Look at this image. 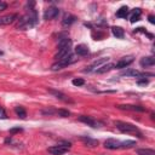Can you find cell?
Segmentation results:
<instances>
[{
  "mask_svg": "<svg viewBox=\"0 0 155 155\" xmlns=\"http://www.w3.org/2000/svg\"><path fill=\"white\" fill-rule=\"evenodd\" d=\"M36 23H38V13H36L35 10H30L27 15L22 16L18 19L17 29L26 30V29H29V28L34 27Z\"/></svg>",
  "mask_w": 155,
  "mask_h": 155,
  "instance_id": "cell-1",
  "label": "cell"
},
{
  "mask_svg": "<svg viewBox=\"0 0 155 155\" xmlns=\"http://www.w3.org/2000/svg\"><path fill=\"white\" fill-rule=\"evenodd\" d=\"M115 126L118 127L121 132L124 133H131V134H136V136H138L140 138H142L143 136L141 133V131L136 127L134 125L132 124H128V123H124V121H115Z\"/></svg>",
  "mask_w": 155,
  "mask_h": 155,
  "instance_id": "cell-2",
  "label": "cell"
},
{
  "mask_svg": "<svg viewBox=\"0 0 155 155\" xmlns=\"http://www.w3.org/2000/svg\"><path fill=\"white\" fill-rule=\"evenodd\" d=\"M73 62H75V57H74L73 55H70L69 57L63 58V60H60V61H57L56 63H53V64H52V67H51V69H52L53 72H56V70H60V69H63V68L68 67V66H69V64H72Z\"/></svg>",
  "mask_w": 155,
  "mask_h": 155,
  "instance_id": "cell-3",
  "label": "cell"
},
{
  "mask_svg": "<svg viewBox=\"0 0 155 155\" xmlns=\"http://www.w3.org/2000/svg\"><path fill=\"white\" fill-rule=\"evenodd\" d=\"M70 148V143L68 142H64L63 144H58V145H53V147H50L47 149V151L52 155H63L66 154Z\"/></svg>",
  "mask_w": 155,
  "mask_h": 155,
  "instance_id": "cell-4",
  "label": "cell"
},
{
  "mask_svg": "<svg viewBox=\"0 0 155 155\" xmlns=\"http://www.w3.org/2000/svg\"><path fill=\"white\" fill-rule=\"evenodd\" d=\"M133 61H134V57L133 56H125V57H123V58H120V60L116 62V64L114 66L115 68H118V69H124V68H126V67H128L131 63H133Z\"/></svg>",
  "mask_w": 155,
  "mask_h": 155,
  "instance_id": "cell-5",
  "label": "cell"
},
{
  "mask_svg": "<svg viewBox=\"0 0 155 155\" xmlns=\"http://www.w3.org/2000/svg\"><path fill=\"white\" fill-rule=\"evenodd\" d=\"M108 61H109V58H108V57H103V58H100V60L94 61V62H93V63H92V64H91V66H90V67H89L87 69H85L84 72H85V73H87V72H92V70H94V72H96V70L98 69L100 67H102L103 64H106V63H107Z\"/></svg>",
  "mask_w": 155,
  "mask_h": 155,
  "instance_id": "cell-6",
  "label": "cell"
},
{
  "mask_svg": "<svg viewBox=\"0 0 155 155\" xmlns=\"http://www.w3.org/2000/svg\"><path fill=\"white\" fill-rule=\"evenodd\" d=\"M58 15H60V10H58L57 7H55V6H51V7H49V9L45 10V12H44V19L50 21V19L56 18Z\"/></svg>",
  "mask_w": 155,
  "mask_h": 155,
  "instance_id": "cell-7",
  "label": "cell"
},
{
  "mask_svg": "<svg viewBox=\"0 0 155 155\" xmlns=\"http://www.w3.org/2000/svg\"><path fill=\"white\" fill-rule=\"evenodd\" d=\"M72 53V47H67V49H62V50H58V52L55 55V60L56 61H60V60H63V58H67L69 57Z\"/></svg>",
  "mask_w": 155,
  "mask_h": 155,
  "instance_id": "cell-8",
  "label": "cell"
},
{
  "mask_svg": "<svg viewBox=\"0 0 155 155\" xmlns=\"http://www.w3.org/2000/svg\"><path fill=\"white\" fill-rule=\"evenodd\" d=\"M120 145H121V142L118 141V140H114V138H109V140H107V141L104 142V147H106L107 149H111V150L119 149Z\"/></svg>",
  "mask_w": 155,
  "mask_h": 155,
  "instance_id": "cell-9",
  "label": "cell"
},
{
  "mask_svg": "<svg viewBox=\"0 0 155 155\" xmlns=\"http://www.w3.org/2000/svg\"><path fill=\"white\" fill-rule=\"evenodd\" d=\"M67 47H72V40L68 36H61L58 39V50L67 49Z\"/></svg>",
  "mask_w": 155,
  "mask_h": 155,
  "instance_id": "cell-10",
  "label": "cell"
},
{
  "mask_svg": "<svg viewBox=\"0 0 155 155\" xmlns=\"http://www.w3.org/2000/svg\"><path fill=\"white\" fill-rule=\"evenodd\" d=\"M18 16L16 13H11V15H6L4 17L0 18V24L1 26H7V24H11L15 22V19L17 18Z\"/></svg>",
  "mask_w": 155,
  "mask_h": 155,
  "instance_id": "cell-11",
  "label": "cell"
},
{
  "mask_svg": "<svg viewBox=\"0 0 155 155\" xmlns=\"http://www.w3.org/2000/svg\"><path fill=\"white\" fill-rule=\"evenodd\" d=\"M79 121H81L84 124H87L91 127H97V126H98V123H97L93 118H91V116H86V115L79 116Z\"/></svg>",
  "mask_w": 155,
  "mask_h": 155,
  "instance_id": "cell-12",
  "label": "cell"
},
{
  "mask_svg": "<svg viewBox=\"0 0 155 155\" xmlns=\"http://www.w3.org/2000/svg\"><path fill=\"white\" fill-rule=\"evenodd\" d=\"M75 21H76V17H75V16H73V15H70V13H66L64 17H63V19H62V26H63V27H69V26H72Z\"/></svg>",
  "mask_w": 155,
  "mask_h": 155,
  "instance_id": "cell-13",
  "label": "cell"
},
{
  "mask_svg": "<svg viewBox=\"0 0 155 155\" xmlns=\"http://www.w3.org/2000/svg\"><path fill=\"white\" fill-rule=\"evenodd\" d=\"M140 64H141V67H143V68H148V67H153L154 64H155V58L154 57H143L142 60L140 61Z\"/></svg>",
  "mask_w": 155,
  "mask_h": 155,
  "instance_id": "cell-14",
  "label": "cell"
},
{
  "mask_svg": "<svg viewBox=\"0 0 155 155\" xmlns=\"http://www.w3.org/2000/svg\"><path fill=\"white\" fill-rule=\"evenodd\" d=\"M75 53L79 55V56H86V55L89 53V47H87L86 45H84V44L78 45V46L75 47Z\"/></svg>",
  "mask_w": 155,
  "mask_h": 155,
  "instance_id": "cell-15",
  "label": "cell"
},
{
  "mask_svg": "<svg viewBox=\"0 0 155 155\" xmlns=\"http://www.w3.org/2000/svg\"><path fill=\"white\" fill-rule=\"evenodd\" d=\"M119 109H125V110H132V111H144V108L140 107V106H130V104H126V106H118Z\"/></svg>",
  "mask_w": 155,
  "mask_h": 155,
  "instance_id": "cell-16",
  "label": "cell"
},
{
  "mask_svg": "<svg viewBox=\"0 0 155 155\" xmlns=\"http://www.w3.org/2000/svg\"><path fill=\"white\" fill-rule=\"evenodd\" d=\"M111 33H113L114 36H116L118 39H123L125 36V32H124V29L121 27H113L111 28Z\"/></svg>",
  "mask_w": 155,
  "mask_h": 155,
  "instance_id": "cell-17",
  "label": "cell"
},
{
  "mask_svg": "<svg viewBox=\"0 0 155 155\" xmlns=\"http://www.w3.org/2000/svg\"><path fill=\"white\" fill-rule=\"evenodd\" d=\"M141 15H142V11H141V9H134V10H133V12L131 13L130 21H131L132 23H134V22L140 21V18H141Z\"/></svg>",
  "mask_w": 155,
  "mask_h": 155,
  "instance_id": "cell-18",
  "label": "cell"
},
{
  "mask_svg": "<svg viewBox=\"0 0 155 155\" xmlns=\"http://www.w3.org/2000/svg\"><path fill=\"white\" fill-rule=\"evenodd\" d=\"M111 69H114V64L108 63V64H103L102 67H100L98 69L96 70V73H98V74H104V73H107V72H109V70H111Z\"/></svg>",
  "mask_w": 155,
  "mask_h": 155,
  "instance_id": "cell-19",
  "label": "cell"
},
{
  "mask_svg": "<svg viewBox=\"0 0 155 155\" xmlns=\"http://www.w3.org/2000/svg\"><path fill=\"white\" fill-rule=\"evenodd\" d=\"M81 141L87 145V147H97L98 145V141L92 140L90 137H81Z\"/></svg>",
  "mask_w": 155,
  "mask_h": 155,
  "instance_id": "cell-20",
  "label": "cell"
},
{
  "mask_svg": "<svg viewBox=\"0 0 155 155\" xmlns=\"http://www.w3.org/2000/svg\"><path fill=\"white\" fill-rule=\"evenodd\" d=\"M116 16H118L119 18H126L128 16V7L127 6H121L118 12H116Z\"/></svg>",
  "mask_w": 155,
  "mask_h": 155,
  "instance_id": "cell-21",
  "label": "cell"
},
{
  "mask_svg": "<svg viewBox=\"0 0 155 155\" xmlns=\"http://www.w3.org/2000/svg\"><path fill=\"white\" fill-rule=\"evenodd\" d=\"M15 113L19 116L21 119H24L26 116H27V113H26V109L23 108V107H21V106H18V107H16L15 108Z\"/></svg>",
  "mask_w": 155,
  "mask_h": 155,
  "instance_id": "cell-22",
  "label": "cell"
},
{
  "mask_svg": "<svg viewBox=\"0 0 155 155\" xmlns=\"http://www.w3.org/2000/svg\"><path fill=\"white\" fill-rule=\"evenodd\" d=\"M49 92H50L51 94H53V96L56 97V98L66 101V94H64V93H62L61 91H56V90H51V89H49Z\"/></svg>",
  "mask_w": 155,
  "mask_h": 155,
  "instance_id": "cell-23",
  "label": "cell"
},
{
  "mask_svg": "<svg viewBox=\"0 0 155 155\" xmlns=\"http://www.w3.org/2000/svg\"><path fill=\"white\" fill-rule=\"evenodd\" d=\"M138 155H155V151L153 149H149V148H143V149H137Z\"/></svg>",
  "mask_w": 155,
  "mask_h": 155,
  "instance_id": "cell-24",
  "label": "cell"
},
{
  "mask_svg": "<svg viewBox=\"0 0 155 155\" xmlns=\"http://www.w3.org/2000/svg\"><path fill=\"white\" fill-rule=\"evenodd\" d=\"M136 145V142L134 141H125V142H121V145L120 148H124V149H128V148H132Z\"/></svg>",
  "mask_w": 155,
  "mask_h": 155,
  "instance_id": "cell-25",
  "label": "cell"
},
{
  "mask_svg": "<svg viewBox=\"0 0 155 155\" xmlns=\"http://www.w3.org/2000/svg\"><path fill=\"white\" fill-rule=\"evenodd\" d=\"M57 114L60 115V116H62V118H68V116L70 115L69 110H67V109H58V110H57Z\"/></svg>",
  "mask_w": 155,
  "mask_h": 155,
  "instance_id": "cell-26",
  "label": "cell"
},
{
  "mask_svg": "<svg viewBox=\"0 0 155 155\" xmlns=\"http://www.w3.org/2000/svg\"><path fill=\"white\" fill-rule=\"evenodd\" d=\"M85 84V80L84 79H74L73 80V85L74 86H83Z\"/></svg>",
  "mask_w": 155,
  "mask_h": 155,
  "instance_id": "cell-27",
  "label": "cell"
},
{
  "mask_svg": "<svg viewBox=\"0 0 155 155\" xmlns=\"http://www.w3.org/2000/svg\"><path fill=\"white\" fill-rule=\"evenodd\" d=\"M0 119H6V113H5V109L0 107Z\"/></svg>",
  "mask_w": 155,
  "mask_h": 155,
  "instance_id": "cell-28",
  "label": "cell"
},
{
  "mask_svg": "<svg viewBox=\"0 0 155 155\" xmlns=\"http://www.w3.org/2000/svg\"><path fill=\"white\" fill-rule=\"evenodd\" d=\"M22 131V128L21 127H17V128H11L10 130V133L11 134H13V133H17V132H21Z\"/></svg>",
  "mask_w": 155,
  "mask_h": 155,
  "instance_id": "cell-29",
  "label": "cell"
},
{
  "mask_svg": "<svg viewBox=\"0 0 155 155\" xmlns=\"http://www.w3.org/2000/svg\"><path fill=\"white\" fill-rule=\"evenodd\" d=\"M7 9V4L6 3H0V11H4V10H6Z\"/></svg>",
  "mask_w": 155,
  "mask_h": 155,
  "instance_id": "cell-30",
  "label": "cell"
},
{
  "mask_svg": "<svg viewBox=\"0 0 155 155\" xmlns=\"http://www.w3.org/2000/svg\"><path fill=\"white\" fill-rule=\"evenodd\" d=\"M137 84H138V85H147V84H148V80H145V78H144V79H140V80L137 81Z\"/></svg>",
  "mask_w": 155,
  "mask_h": 155,
  "instance_id": "cell-31",
  "label": "cell"
},
{
  "mask_svg": "<svg viewBox=\"0 0 155 155\" xmlns=\"http://www.w3.org/2000/svg\"><path fill=\"white\" fill-rule=\"evenodd\" d=\"M148 19H149V22H150L151 24L155 23V17H154V15H149V16H148Z\"/></svg>",
  "mask_w": 155,
  "mask_h": 155,
  "instance_id": "cell-32",
  "label": "cell"
},
{
  "mask_svg": "<svg viewBox=\"0 0 155 155\" xmlns=\"http://www.w3.org/2000/svg\"><path fill=\"white\" fill-rule=\"evenodd\" d=\"M43 113H44V114H53L55 110H53V109H49V110H44Z\"/></svg>",
  "mask_w": 155,
  "mask_h": 155,
  "instance_id": "cell-33",
  "label": "cell"
},
{
  "mask_svg": "<svg viewBox=\"0 0 155 155\" xmlns=\"http://www.w3.org/2000/svg\"><path fill=\"white\" fill-rule=\"evenodd\" d=\"M1 55H3V52H1V51H0V56H1Z\"/></svg>",
  "mask_w": 155,
  "mask_h": 155,
  "instance_id": "cell-34",
  "label": "cell"
}]
</instances>
